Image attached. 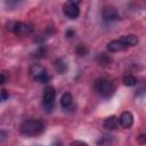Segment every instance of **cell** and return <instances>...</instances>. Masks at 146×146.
<instances>
[{
	"instance_id": "6da1fadb",
	"label": "cell",
	"mask_w": 146,
	"mask_h": 146,
	"mask_svg": "<svg viewBox=\"0 0 146 146\" xmlns=\"http://www.w3.org/2000/svg\"><path fill=\"white\" fill-rule=\"evenodd\" d=\"M46 129V124L42 120L31 119L23 122L21 125V132L24 136H39Z\"/></svg>"
},
{
	"instance_id": "7a4b0ae2",
	"label": "cell",
	"mask_w": 146,
	"mask_h": 146,
	"mask_svg": "<svg viewBox=\"0 0 146 146\" xmlns=\"http://www.w3.org/2000/svg\"><path fill=\"white\" fill-rule=\"evenodd\" d=\"M94 87H95L96 92H97L102 98H105V99L111 98V97L113 96L114 91H115L114 84H113L110 80H107V79H105V78L97 79V80L95 81Z\"/></svg>"
},
{
	"instance_id": "3957f363",
	"label": "cell",
	"mask_w": 146,
	"mask_h": 146,
	"mask_svg": "<svg viewBox=\"0 0 146 146\" xmlns=\"http://www.w3.org/2000/svg\"><path fill=\"white\" fill-rule=\"evenodd\" d=\"M55 98H56V90L54 87L48 86L43 90L42 95V106L43 110L48 113H50L55 107Z\"/></svg>"
},
{
	"instance_id": "277c9868",
	"label": "cell",
	"mask_w": 146,
	"mask_h": 146,
	"mask_svg": "<svg viewBox=\"0 0 146 146\" xmlns=\"http://www.w3.org/2000/svg\"><path fill=\"white\" fill-rule=\"evenodd\" d=\"M30 73L32 78L39 83H48L50 81V75L48 71L39 64H33L30 67Z\"/></svg>"
},
{
	"instance_id": "5b68a950",
	"label": "cell",
	"mask_w": 146,
	"mask_h": 146,
	"mask_svg": "<svg viewBox=\"0 0 146 146\" xmlns=\"http://www.w3.org/2000/svg\"><path fill=\"white\" fill-rule=\"evenodd\" d=\"M13 31L17 36H25L30 35L33 32V26L31 24H26L23 22H17L13 26Z\"/></svg>"
},
{
	"instance_id": "8992f818",
	"label": "cell",
	"mask_w": 146,
	"mask_h": 146,
	"mask_svg": "<svg viewBox=\"0 0 146 146\" xmlns=\"http://www.w3.org/2000/svg\"><path fill=\"white\" fill-rule=\"evenodd\" d=\"M102 16H103V19L106 22H114L120 19V15L113 6H105L102 10Z\"/></svg>"
},
{
	"instance_id": "52a82bcc",
	"label": "cell",
	"mask_w": 146,
	"mask_h": 146,
	"mask_svg": "<svg viewBox=\"0 0 146 146\" xmlns=\"http://www.w3.org/2000/svg\"><path fill=\"white\" fill-rule=\"evenodd\" d=\"M63 11H64L65 16L68 17L70 19H75L79 16V14H80L79 6H76L74 3H71L68 1L63 6Z\"/></svg>"
},
{
	"instance_id": "ba28073f",
	"label": "cell",
	"mask_w": 146,
	"mask_h": 146,
	"mask_svg": "<svg viewBox=\"0 0 146 146\" xmlns=\"http://www.w3.org/2000/svg\"><path fill=\"white\" fill-rule=\"evenodd\" d=\"M106 48L111 52H119V51H123L128 49V46L121 39H119V40H112L111 42H108Z\"/></svg>"
},
{
	"instance_id": "9c48e42d",
	"label": "cell",
	"mask_w": 146,
	"mask_h": 146,
	"mask_svg": "<svg viewBox=\"0 0 146 146\" xmlns=\"http://www.w3.org/2000/svg\"><path fill=\"white\" fill-rule=\"evenodd\" d=\"M132 123H133V116H132V114L130 112H123L120 115V117H119V124L122 128L128 129V128H130L132 125Z\"/></svg>"
},
{
	"instance_id": "30bf717a",
	"label": "cell",
	"mask_w": 146,
	"mask_h": 146,
	"mask_svg": "<svg viewBox=\"0 0 146 146\" xmlns=\"http://www.w3.org/2000/svg\"><path fill=\"white\" fill-rule=\"evenodd\" d=\"M104 127L106 129H108V130H115L119 127V117L115 116V115L108 116L104 121Z\"/></svg>"
},
{
	"instance_id": "8fae6325",
	"label": "cell",
	"mask_w": 146,
	"mask_h": 146,
	"mask_svg": "<svg viewBox=\"0 0 146 146\" xmlns=\"http://www.w3.org/2000/svg\"><path fill=\"white\" fill-rule=\"evenodd\" d=\"M72 104H73V97H72V95L70 92H65L62 96V98H60V105H62L63 110H65V111L70 110L72 107Z\"/></svg>"
},
{
	"instance_id": "7c38bea8",
	"label": "cell",
	"mask_w": 146,
	"mask_h": 146,
	"mask_svg": "<svg viewBox=\"0 0 146 146\" xmlns=\"http://www.w3.org/2000/svg\"><path fill=\"white\" fill-rule=\"evenodd\" d=\"M54 67L57 73L59 74H65L67 72V64L63 58H58L54 62Z\"/></svg>"
},
{
	"instance_id": "4fadbf2b",
	"label": "cell",
	"mask_w": 146,
	"mask_h": 146,
	"mask_svg": "<svg viewBox=\"0 0 146 146\" xmlns=\"http://www.w3.org/2000/svg\"><path fill=\"white\" fill-rule=\"evenodd\" d=\"M121 40H122L128 47H133V46H136V44L139 42L138 36H137V35H133V34L123 35V36H121Z\"/></svg>"
},
{
	"instance_id": "5bb4252c",
	"label": "cell",
	"mask_w": 146,
	"mask_h": 146,
	"mask_svg": "<svg viewBox=\"0 0 146 146\" xmlns=\"http://www.w3.org/2000/svg\"><path fill=\"white\" fill-rule=\"evenodd\" d=\"M122 81H123L124 86H128V87H132V86H136L137 84V79L133 75H131V74L124 75Z\"/></svg>"
},
{
	"instance_id": "9a60e30c",
	"label": "cell",
	"mask_w": 146,
	"mask_h": 146,
	"mask_svg": "<svg viewBox=\"0 0 146 146\" xmlns=\"http://www.w3.org/2000/svg\"><path fill=\"white\" fill-rule=\"evenodd\" d=\"M46 54H47V49H46L43 46H40V47H38V48L34 50V52H33L32 55H33L34 58H42V57H44Z\"/></svg>"
},
{
	"instance_id": "2e32d148",
	"label": "cell",
	"mask_w": 146,
	"mask_h": 146,
	"mask_svg": "<svg viewBox=\"0 0 146 146\" xmlns=\"http://www.w3.org/2000/svg\"><path fill=\"white\" fill-rule=\"evenodd\" d=\"M8 98H9V94H8V91L5 90V89H0V103L6 102Z\"/></svg>"
},
{
	"instance_id": "e0dca14e",
	"label": "cell",
	"mask_w": 146,
	"mask_h": 146,
	"mask_svg": "<svg viewBox=\"0 0 146 146\" xmlns=\"http://www.w3.org/2000/svg\"><path fill=\"white\" fill-rule=\"evenodd\" d=\"M87 51H88V49L86 48V46H82V44H79V46H78V49H76L78 55H80V56H84V55L87 54Z\"/></svg>"
},
{
	"instance_id": "ac0fdd59",
	"label": "cell",
	"mask_w": 146,
	"mask_h": 146,
	"mask_svg": "<svg viewBox=\"0 0 146 146\" xmlns=\"http://www.w3.org/2000/svg\"><path fill=\"white\" fill-rule=\"evenodd\" d=\"M7 137H8L7 131H5V130H0V143L5 141V140L7 139Z\"/></svg>"
},
{
	"instance_id": "d6986e66",
	"label": "cell",
	"mask_w": 146,
	"mask_h": 146,
	"mask_svg": "<svg viewBox=\"0 0 146 146\" xmlns=\"http://www.w3.org/2000/svg\"><path fill=\"white\" fill-rule=\"evenodd\" d=\"M6 82V75L3 73H0V84H3Z\"/></svg>"
},
{
	"instance_id": "ffe728a7",
	"label": "cell",
	"mask_w": 146,
	"mask_h": 146,
	"mask_svg": "<svg viewBox=\"0 0 146 146\" xmlns=\"http://www.w3.org/2000/svg\"><path fill=\"white\" fill-rule=\"evenodd\" d=\"M71 145H87V143H84V141H79V140H76V141H72V144Z\"/></svg>"
},
{
	"instance_id": "44dd1931",
	"label": "cell",
	"mask_w": 146,
	"mask_h": 146,
	"mask_svg": "<svg viewBox=\"0 0 146 146\" xmlns=\"http://www.w3.org/2000/svg\"><path fill=\"white\" fill-rule=\"evenodd\" d=\"M67 1L71 2V3H74V5H76V6H79V5L81 3L82 0H67Z\"/></svg>"
},
{
	"instance_id": "7402d4cb",
	"label": "cell",
	"mask_w": 146,
	"mask_h": 146,
	"mask_svg": "<svg viewBox=\"0 0 146 146\" xmlns=\"http://www.w3.org/2000/svg\"><path fill=\"white\" fill-rule=\"evenodd\" d=\"M73 34H74V31H73V30H67V32H66V35H67L68 38H71Z\"/></svg>"
},
{
	"instance_id": "603a6c76",
	"label": "cell",
	"mask_w": 146,
	"mask_h": 146,
	"mask_svg": "<svg viewBox=\"0 0 146 146\" xmlns=\"http://www.w3.org/2000/svg\"><path fill=\"white\" fill-rule=\"evenodd\" d=\"M139 139H140L141 143H144V141H145V135H140V136H139Z\"/></svg>"
}]
</instances>
